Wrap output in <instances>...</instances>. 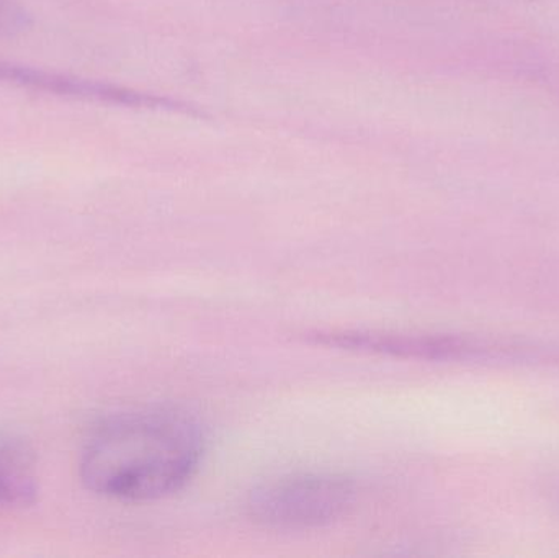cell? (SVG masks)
<instances>
[{
  "label": "cell",
  "mask_w": 559,
  "mask_h": 558,
  "mask_svg": "<svg viewBox=\"0 0 559 558\" xmlns=\"http://www.w3.org/2000/svg\"><path fill=\"white\" fill-rule=\"evenodd\" d=\"M357 498L355 482L332 472H298L259 485L249 517L275 531H308L341 520Z\"/></svg>",
  "instance_id": "obj_2"
},
{
  "label": "cell",
  "mask_w": 559,
  "mask_h": 558,
  "mask_svg": "<svg viewBox=\"0 0 559 558\" xmlns=\"http://www.w3.org/2000/svg\"><path fill=\"white\" fill-rule=\"evenodd\" d=\"M205 436L177 409H143L102 423L82 449L88 490L118 501H153L182 490L202 464Z\"/></svg>",
  "instance_id": "obj_1"
},
{
  "label": "cell",
  "mask_w": 559,
  "mask_h": 558,
  "mask_svg": "<svg viewBox=\"0 0 559 558\" xmlns=\"http://www.w3.org/2000/svg\"><path fill=\"white\" fill-rule=\"evenodd\" d=\"M0 82L28 88V91L48 92V94L61 95V97L98 102V104L187 110V108L180 107L177 102L169 100V98L141 94V92L120 87V85L107 84V82L59 74V72L28 68V66L13 64V62L0 61Z\"/></svg>",
  "instance_id": "obj_4"
},
{
  "label": "cell",
  "mask_w": 559,
  "mask_h": 558,
  "mask_svg": "<svg viewBox=\"0 0 559 558\" xmlns=\"http://www.w3.org/2000/svg\"><path fill=\"white\" fill-rule=\"evenodd\" d=\"M309 343L354 353L416 360H465L485 356L483 344L452 334L394 333L373 330H318L305 334Z\"/></svg>",
  "instance_id": "obj_3"
},
{
  "label": "cell",
  "mask_w": 559,
  "mask_h": 558,
  "mask_svg": "<svg viewBox=\"0 0 559 558\" xmlns=\"http://www.w3.org/2000/svg\"><path fill=\"white\" fill-rule=\"evenodd\" d=\"M38 495V465L32 449L0 436V513L33 507Z\"/></svg>",
  "instance_id": "obj_5"
},
{
  "label": "cell",
  "mask_w": 559,
  "mask_h": 558,
  "mask_svg": "<svg viewBox=\"0 0 559 558\" xmlns=\"http://www.w3.org/2000/svg\"><path fill=\"white\" fill-rule=\"evenodd\" d=\"M29 25L28 12L16 0H0V38L22 35Z\"/></svg>",
  "instance_id": "obj_6"
}]
</instances>
